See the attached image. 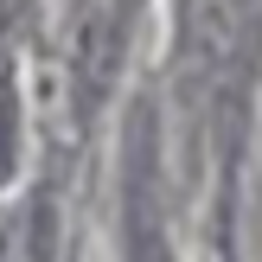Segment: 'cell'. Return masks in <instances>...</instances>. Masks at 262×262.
Returning <instances> with one entry per match:
<instances>
[{"label":"cell","instance_id":"2","mask_svg":"<svg viewBox=\"0 0 262 262\" xmlns=\"http://www.w3.org/2000/svg\"><path fill=\"white\" fill-rule=\"evenodd\" d=\"M128 262H173L154 199V115H135V166H128Z\"/></svg>","mask_w":262,"mask_h":262},{"label":"cell","instance_id":"3","mask_svg":"<svg viewBox=\"0 0 262 262\" xmlns=\"http://www.w3.org/2000/svg\"><path fill=\"white\" fill-rule=\"evenodd\" d=\"M13 160H19V83L13 71H0V186L13 179Z\"/></svg>","mask_w":262,"mask_h":262},{"label":"cell","instance_id":"4","mask_svg":"<svg viewBox=\"0 0 262 262\" xmlns=\"http://www.w3.org/2000/svg\"><path fill=\"white\" fill-rule=\"evenodd\" d=\"M224 262H237V256H224Z\"/></svg>","mask_w":262,"mask_h":262},{"label":"cell","instance_id":"1","mask_svg":"<svg viewBox=\"0 0 262 262\" xmlns=\"http://www.w3.org/2000/svg\"><path fill=\"white\" fill-rule=\"evenodd\" d=\"M128 51V0H90V13L77 19L71 38V83H77V109H102V96L115 90V64Z\"/></svg>","mask_w":262,"mask_h":262}]
</instances>
